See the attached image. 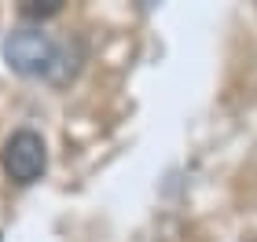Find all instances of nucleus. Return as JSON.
<instances>
[{
  "label": "nucleus",
  "instance_id": "7ed1b4c3",
  "mask_svg": "<svg viewBox=\"0 0 257 242\" xmlns=\"http://www.w3.org/2000/svg\"><path fill=\"white\" fill-rule=\"evenodd\" d=\"M59 8H63V0H26L19 11L26 19H48V15H59Z\"/></svg>",
  "mask_w": 257,
  "mask_h": 242
},
{
  "label": "nucleus",
  "instance_id": "f257e3e1",
  "mask_svg": "<svg viewBox=\"0 0 257 242\" xmlns=\"http://www.w3.org/2000/svg\"><path fill=\"white\" fill-rule=\"evenodd\" d=\"M55 41L48 37L44 30H33V26H22V30H11V37L4 44V59L15 74H26V77H37V74H52L55 66Z\"/></svg>",
  "mask_w": 257,
  "mask_h": 242
},
{
  "label": "nucleus",
  "instance_id": "f03ea898",
  "mask_svg": "<svg viewBox=\"0 0 257 242\" xmlns=\"http://www.w3.org/2000/svg\"><path fill=\"white\" fill-rule=\"evenodd\" d=\"M48 165V151H44V140L30 129H19L11 140L4 143V172L15 183H33Z\"/></svg>",
  "mask_w": 257,
  "mask_h": 242
}]
</instances>
